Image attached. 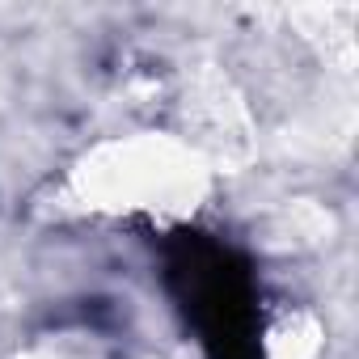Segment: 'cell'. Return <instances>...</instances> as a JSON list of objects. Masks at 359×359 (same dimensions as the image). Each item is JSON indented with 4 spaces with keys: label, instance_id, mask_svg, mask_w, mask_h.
<instances>
[{
    "label": "cell",
    "instance_id": "1",
    "mask_svg": "<svg viewBox=\"0 0 359 359\" xmlns=\"http://www.w3.org/2000/svg\"><path fill=\"white\" fill-rule=\"evenodd\" d=\"M165 279L208 359H262L258 283L237 250L187 233L165 250Z\"/></svg>",
    "mask_w": 359,
    "mask_h": 359
}]
</instances>
